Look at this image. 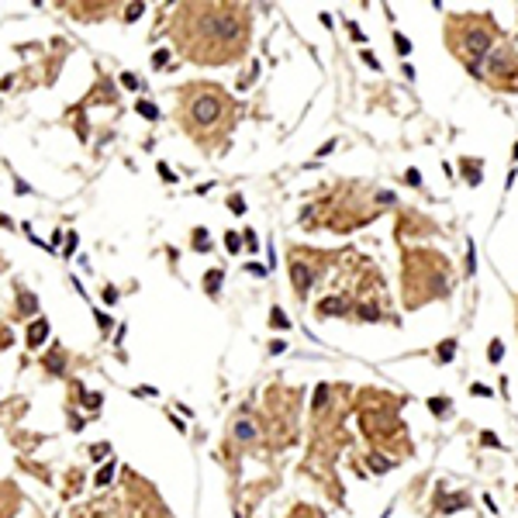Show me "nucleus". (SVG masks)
Returning a JSON list of instances; mask_svg holds the SVG:
<instances>
[{
	"mask_svg": "<svg viewBox=\"0 0 518 518\" xmlns=\"http://www.w3.org/2000/svg\"><path fill=\"white\" fill-rule=\"evenodd\" d=\"M318 311H322V314H345L349 304H345L342 297H325V301L318 304Z\"/></svg>",
	"mask_w": 518,
	"mask_h": 518,
	"instance_id": "39448f33",
	"label": "nucleus"
},
{
	"mask_svg": "<svg viewBox=\"0 0 518 518\" xmlns=\"http://www.w3.org/2000/svg\"><path fill=\"white\" fill-rule=\"evenodd\" d=\"M290 276H294V287L301 290V294H304V290L311 287V269L301 266V263H294V266H290Z\"/></svg>",
	"mask_w": 518,
	"mask_h": 518,
	"instance_id": "20e7f679",
	"label": "nucleus"
},
{
	"mask_svg": "<svg viewBox=\"0 0 518 518\" xmlns=\"http://www.w3.org/2000/svg\"><path fill=\"white\" fill-rule=\"evenodd\" d=\"M114 301H117V290L107 287V290H104V304H114Z\"/></svg>",
	"mask_w": 518,
	"mask_h": 518,
	"instance_id": "473e14b6",
	"label": "nucleus"
},
{
	"mask_svg": "<svg viewBox=\"0 0 518 518\" xmlns=\"http://www.w3.org/2000/svg\"><path fill=\"white\" fill-rule=\"evenodd\" d=\"M21 304H24V311H31V307H35V297H31V294H24V297H21Z\"/></svg>",
	"mask_w": 518,
	"mask_h": 518,
	"instance_id": "58836bf2",
	"label": "nucleus"
},
{
	"mask_svg": "<svg viewBox=\"0 0 518 518\" xmlns=\"http://www.w3.org/2000/svg\"><path fill=\"white\" fill-rule=\"evenodd\" d=\"M480 442H484V446H498V449H501V439L494 435V432H484V435H480Z\"/></svg>",
	"mask_w": 518,
	"mask_h": 518,
	"instance_id": "c756f323",
	"label": "nucleus"
},
{
	"mask_svg": "<svg viewBox=\"0 0 518 518\" xmlns=\"http://www.w3.org/2000/svg\"><path fill=\"white\" fill-rule=\"evenodd\" d=\"M221 114V100L218 97H197L193 100V121L197 125H214Z\"/></svg>",
	"mask_w": 518,
	"mask_h": 518,
	"instance_id": "f03ea898",
	"label": "nucleus"
},
{
	"mask_svg": "<svg viewBox=\"0 0 518 518\" xmlns=\"http://www.w3.org/2000/svg\"><path fill=\"white\" fill-rule=\"evenodd\" d=\"M404 183L418 187V183H422V173H418V170H408V173H404Z\"/></svg>",
	"mask_w": 518,
	"mask_h": 518,
	"instance_id": "c85d7f7f",
	"label": "nucleus"
},
{
	"mask_svg": "<svg viewBox=\"0 0 518 518\" xmlns=\"http://www.w3.org/2000/svg\"><path fill=\"white\" fill-rule=\"evenodd\" d=\"M242 242H246V246H249V252H256V249H259V238H256V231H242Z\"/></svg>",
	"mask_w": 518,
	"mask_h": 518,
	"instance_id": "b1692460",
	"label": "nucleus"
},
{
	"mask_svg": "<svg viewBox=\"0 0 518 518\" xmlns=\"http://www.w3.org/2000/svg\"><path fill=\"white\" fill-rule=\"evenodd\" d=\"M501 356H504V345H501L498 339H494V342H491V349H487V360H491V363H498Z\"/></svg>",
	"mask_w": 518,
	"mask_h": 518,
	"instance_id": "aec40b11",
	"label": "nucleus"
},
{
	"mask_svg": "<svg viewBox=\"0 0 518 518\" xmlns=\"http://www.w3.org/2000/svg\"><path fill=\"white\" fill-rule=\"evenodd\" d=\"M466 269H470V273L477 269V249H473V242L466 246Z\"/></svg>",
	"mask_w": 518,
	"mask_h": 518,
	"instance_id": "a878e982",
	"label": "nucleus"
},
{
	"mask_svg": "<svg viewBox=\"0 0 518 518\" xmlns=\"http://www.w3.org/2000/svg\"><path fill=\"white\" fill-rule=\"evenodd\" d=\"M201 28H204V35H211L214 42H231V38H238V31H242L238 18H235V14H228V11H214V14H204Z\"/></svg>",
	"mask_w": 518,
	"mask_h": 518,
	"instance_id": "f257e3e1",
	"label": "nucleus"
},
{
	"mask_svg": "<svg viewBox=\"0 0 518 518\" xmlns=\"http://www.w3.org/2000/svg\"><path fill=\"white\" fill-rule=\"evenodd\" d=\"M152 66H155V69L170 66V49H155V52H152Z\"/></svg>",
	"mask_w": 518,
	"mask_h": 518,
	"instance_id": "dca6fc26",
	"label": "nucleus"
},
{
	"mask_svg": "<svg viewBox=\"0 0 518 518\" xmlns=\"http://www.w3.org/2000/svg\"><path fill=\"white\" fill-rule=\"evenodd\" d=\"M269 325H273V328H287V325H290V318L284 314V311H280V307H273V311H269Z\"/></svg>",
	"mask_w": 518,
	"mask_h": 518,
	"instance_id": "2eb2a0df",
	"label": "nucleus"
},
{
	"mask_svg": "<svg viewBox=\"0 0 518 518\" xmlns=\"http://www.w3.org/2000/svg\"><path fill=\"white\" fill-rule=\"evenodd\" d=\"M428 411L432 415H446L449 411V397H428Z\"/></svg>",
	"mask_w": 518,
	"mask_h": 518,
	"instance_id": "ddd939ff",
	"label": "nucleus"
},
{
	"mask_svg": "<svg viewBox=\"0 0 518 518\" xmlns=\"http://www.w3.org/2000/svg\"><path fill=\"white\" fill-rule=\"evenodd\" d=\"M470 49H473V56H484L487 52V35L484 31H473L470 35Z\"/></svg>",
	"mask_w": 518,
	"mask_h": 518,
	"instance_id": "1a4fd4ad",
	"label": "nucleus"
},
{
	"mask_svg": "<svg viewBox=\"0 0 518 518\" xmlns=\"http://www.w3.org/2000/svg\"><path fill=\"white\" fill-rule=\"evenodd\" d=\"M328 401V384H318V390H314V408H325Z\"/></svg>",
	"mask_w": 518,
	"mask_h": 518,
	"instance_id": "4be33fe9",
	"label": "nucleus"
},
{
	"mask_svg": "<svg viewBox=\"0 0 518 518\" xmlns=\"http://www.w3.org/2000/svg\"><path fill=\"white\" fill-rule=\"evenodd\" d=\"M332 152H335V138H332V142H325V145L318 149V155H322V159H325V155H332Z\"/></svg>",
	"mask_w": 518,
	"mask_h": 518,
	"instance_id": "2f4dec72",
	"label": "nucleus"
},
{
	"mask_svg": "<svg viewBox=\"0 0 518 518\" xmlns=\"http://www.w3.org/2000/svg\"><path fill=\"white\" fill-rule=\"evenodd\" d=\"M159 176H163L166 183H176V173H173L170 166H166V163H159Z\"/></svg>",
	"mask_w": 518,
	"mask_h": 518,
	"instance_id": "cd10ccee",
	"label": "nucleus"
},
{
	"mask_svg": "<svg viewBox=\"0 0 518 518\" xmlns=\"http://www.w3.org/2000/svg\"><path fill=\"white\" fill-rule=\"evenodd\" d=\"M394 45H397V52H401V56H408V52H411V42L404 38V35H394Z\"/></svg>",
	"mask_w": 518,
	"mask_h": 518,
	"instance_id": "bb28decb",
	"label": "nucleus"
},
{
	"mask_svg": "<svg viewBox=\"0 0 518 518\" xmlns=\"http://www.w3.org/2000/svg\"><path fill=\"white\" fill-rule=\"evenodd\" d=\"M463 173H466V183H473V187L480 183V163L470 166V159H466V163H463Z\"/></svg>",
	"mask_w": 518,
	"mask_h": 518,
	"instance_id": "f8f14e48",
	"label": "nucleus"
},
{
	"mask_svg": "<svg viewBox=\"0 0 518 518\" xmlns=\"http://www.w3.org/2000/svg\"><path fill=\"white\" fill-rule=\"evenodd\" d=\"M349 31H352V38H356V42H366V35L360 31V24H349Z\"/></svg>",
	"mask_w": 518,
	"mask_h": 518,
	"instance_id": "e433bc0d",
	"label": "nucleus"
},
{
	"mask_svg": "<svg viewBox=\"0 0 518 518\" xmlns=\"http://www.w3.org/2000/svg\"><path fill=\"white\" fill-rule=\"evenodd\" d=\"M45 339H49V322H45V318H35V322L28 325V335H24V342H28V349H38Z\"/></svg>",
	"mask_w": 518,
	"mask_h": 518,
	"instance_id": "7ed1b4c3",
	"label": "nucleus"
},
{
	"mask_svg": "<svg viewBox=\"0 0 518 518\" xmlns=\"http://www.w3.org/2000/svg\"><path fill=\"white\" fill-rule=\"evenodd\" d=\"M87 408H100V394H87Z\"/></svg>",
	"mask_w": 518,
	"mask_h": 518,
	"instance_id": "4c0bfd02",
	"label": "nucleus"
},
{
	"mask_svg": "<svg viewBox=\"0 0 518 518\" xmlns=\"http://www.w3.org/2000/svg\"><path fill=\"white\" fill-rule=\"evenodd\" d=\"M235 439H242V442L256 439V425H252L249 418H238V422H235Z\"/></svg>",
	"mask_w": 518,
	"mask_h": 518,
	"instance_id": "423d86ee",
	"label": "nucleus"
},
{
	"mask_svg": "<svg viewBox=\"0 0 518 518\" xmlns=\"http://www.w3.org/2000/svg\"><path fill=\"white\" fill-rule=\"evenodd\" d=\"M221 280H225V276H221V269H211V273L204 276V290H208V294H218Z\"/></svg>",
	"mask_w": 518,
	"mask_h": 518,
	"instance_id": "6e6552de",
	"label": "nucleus"
},
{
	"mask_svg": "<svg viewBox=\"0 0 518 518\" xmlns=\"http://www.w3.org/2000/svg\"><path fill=\"white\" fill-rule=\"evenodd\" d=\"M463 504H466L463 494H449V498H442V511H456V508H463Z\"/></svg>",
	"mask_w": 518,
	"mask_h": 518,
	"instance_id": "4468645a",
	"label": "nucleus"
},
{
	"mask_svg": "<svg viewBox=\"0 0 518 518\" xmlns=\"http://www.w3.org/2000/svg\"><path fill=\"white\" fill-rule=\"evenodd\" d=\"M228 208H231V214H246V201H242L238 193H231V197H228Z\"/></svg>",
	"mask_w": 518,
	"mask_h": 518,
	"instance_id": "6ab92c4d",
	"label": "nucleus"
},
{
	"mask_svg": "<svg viewBox=\"0 0 518 518\" xmlns=\"http://www.w3.org/2000/svg\"><path fill=\"white\" fill-rule=\"evenodd\" d=\"M363 62H366V66H373V69H380V62H377L373 52H363Z\"/></svg>",
	"mask_w": 518,
	"mask_h": 518,
	"instance_id": "72a5a7b5",
	"label": "nucleus"
},
{
	"mask_svg": "<svg viewBox=\"0 0 518 518\" xmlns=\"http://www.w3.org/2000/svg\"><path fill=\"white\" fill-rule=\"evenodd\" d=\"M193 235H197V242H193V246H197V252H208V249H211V242H208V231H204V228H197Z\"/></svg>",
	"mask_w": 518,
	"mask_h": 518,
	"instance_id": "a211bd4d",
	"label": "nucleus"
},
{
	"mask_svg": "<svg viewBox=\"0 0 518 518\" xmlns=\"http://www.w3.org/2000/svg\"><path fill=\"white\" fill-rule=\"evenodd\" d=\"M97 325H100V328H111V318H107L104 311H97Z\"/></svg>",
	"mask_w": 518,
	"mask_h": 518,
	"instance_id": "c9c22d12",
	"label": "nucleus"
},
{
	"mask_svg": "<svg viewBox=\"0 0 518 518\" xmlns=\"http://www.w3.org/2000/svg\"><path fill=\"white\" fill-rule=\"evenodd\" d=\"M360 314H363V322H377V318H380V311H377L373 304H363V307H360Z\"/></svg>",
	"mask_w": 518,
	"mask_h": 518,
	"instance_id": "5701e85b",
	"label": "nucleus"
},
{
	"mask_svg": "<svg viewBox=\"0 0 518 518\" xmlns=\"http://www.w3.org/2000/svg\"><path fill=\"white\" fill-rule=\"evenodd\" d=\"M45 363H49V370H56V373H62V366H66V356H62V352H52V356H49Z\"/></svg>",
	"mask_w": 518,
	"mask_h": 518,
	"instance_id": "f3484780",
	"label": "nucleus"
},
{
	"mask_svg": "<svg viewBox=\"0 0 518 518\" xmlns=\"http://www.w3.org/2000/svg\"><path fill=\"white\" fill-rule=\"evenodd\" d=\"M269 349H273V352H276V356H280V352H284V349H287V342H284V339H276V342L269 345Z\"/></svg>",
	"mask_w": 518,
	"mask_h": 518,
	"instance_id": "ea45409f",
	"label": "nucleus"
},
{
	"mask_svg": "<svg viewBox=\"0 0 518 518\" xmlns=\"http://www.w3.org/2000/svg\"><path fill=\"white\" fill-rule=\"evenodd\" d=\"M114 480V460L107 463V466H100V473H97V487H107Z\"/></svg>",
	"mask_w": 518,
	"mask_h": 518,
	"instance_id": "9d476101",
	"label": "nucleus"
},
{
	"mask_svg": "<svg viewBox=\"0 0 518 518\" xmlns=\"http://www.w3.org/2000/svg\"><path fill=\"white\" fill-rule=\"evenodd\" d=\"M135 111H138L142 117H149V121H155V117H159V107H155V104H149V100H135Z\"/></svg>",
	"mask_w": 518,
	"mask_h": 518,
	"instance_id": "0eeeda50",
	"label": "nucleus"
},
{
	"mask_svg": "<svg viewBox=\"0 0 518 518\" xmlns=\"http://www.w3.org/2000/svg\"><path fill=\"white\" fill-rule=\"evenodd\" d=\"M453 356H456V339H446V342L439 345V360H442V363H449Z\"/></svg>",
	"mask_w": 518,
	"mask_h": 518,
	"instance_id": "9b49d317",
	"label": "nucleus"
},
{
	"mask_svg": "<svg viewBox=\"0 0 518 518\" xmlns=\"http://www.w3.org/2000/svg\"><path fill=\"white\" fill-rule=\"evenodd\" d=\"M473 394H477V397H491V387H484V384H473Z\"/></svg>",
	"mask_w": 518,
	"mask_h": 518,
	"instance_id": "f704fd0d",
	"label": "nucleus"
},
{
	"mask_svg": "<svg viewBox=\"0 0 518 518\" xmlns=\"http://www.w3.org/2000/svg\"><path fill=\"white\" fill-rule=\"evenodd\" d=\"M121 87L125 90H138V76L135 73H121Z\"/></svg>",
	"mask_w": 518,
	"mask_h": 518,
	"instance_id": "393cba45",
	"label": "nucleus"
},
{
	"mask_svg": "<svg viewBox=\"0 0 518 518\" xmlns=\"http://www.w3.org/2000/svg\"><path fill=\"white\" fill-rule=\"evenodd\" d=\"M142 11H145L142 4H132V7H128V14H125V21H135V18H138V14H142Z\"/></svg>",
	"mask_w": 518,
	"mask_h": 518,
	"instance_id": "7c9ffc66",
	"label": "nucleus"
},
{
	"mask_svg": "<svg viewBox=\"0 0 518 518\" xmlns=\"http://www.w3.org/2000/svg\"><path fill=\"white\" fill-rule=\"evenodd\" d=\"M225 246H228V252H238V249H242V238H238V231H228V235H225Z\"/></svg>",
	"mask_w": 518,
	"mask_h": 518,
	"instance_id": "412c9836",
	"label": "nucleus"
}]
</instances>
